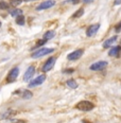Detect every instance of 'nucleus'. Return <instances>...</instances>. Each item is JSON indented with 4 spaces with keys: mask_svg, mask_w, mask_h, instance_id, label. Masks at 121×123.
Masks as SVG:
<instances>
[{
    "mask_svg": "<svg viewBox=\"0 0 121 123\" xmlns=\"http://www.w3.org/2000/svg\"><path fill=\"white\" fill-rule=\"evenodd\" d=\"M94 107H95V105L89 101H80L76 105V108L81 111H90L94 109Z\"/></svg>",
    "mask_w": 121,
    "mask_h": 123,
    "instance_id": "nucleus-1",
    "label": "nucleus"
},
{
    "mask_svg": "<svg viewBox=\"0 0 121 123\" xmlns=\"http://www.w3.org/2000/svg\"><path fill=\"white\" fill-rule=\"evenodd\" d=\"M54 49L53 48H42V49L35 51V52H33L31 56H32V58H39L42 57L44 55H47V54H50V53H52Z\"/></svg>",
    "mask_w": 121,
    "mask_h": 123,
    "instance_id": "nucleus-2",
    "label": "nucleus"
},
{
    "mask_svg": "<svg viewBox=\"0 0 121 123\" xmlns=\"http://www.w3.org/2000/svg\"><path fill=\"white\" fill-rule=\"evenodd\" d=\"M46 80V75L45 74H40V75H38L37 78H35L34 80H32L29 83V87L30 88H33V87H36L38 85H42V84L45 82Z\"/></svg>",
    "mask_w": 121,
    "mask_h": 123,
    "instance_id": "nucleus-3",
    "label": "nucleus"
},
{
    "mask_svg": "<svg viewBox=\"0 0 121 123\" xmlns=\"http://www.w3.org/2000/svg\"><path fill=\"white\" fill-rule=\"evenodd\" d=\"M106 66H107V62L106 61H99V62H96V63L92 64V65L90 66V70L99 71V70L104 69Z\"/></svg>",
    "mask_w": 121,
    "mask_h": 123,
    "instance_id": "nucleus-4",
    "label": "nucleus"
},
{
    "mask_svg": "<svg viewBox=\"0 0 121 123\" xmlns=\"http://www.w3.org/2000/svg\"><path fill=\"white\" fill-rule=\"evenodd\" d=\"M55 61H56L55 57H50V58H48L47 62H46V63L44 64V66H43V71H44V72H47V71L51 70V69L54 67Z\"/></svg>",
    "mask_w": 121,
    "mask_h": 123,
    "instance_id": "nucleus-5",
    "label": "nucleus"
},
{
    "mask_svg": "<svg viewBox=\"0 0 121 123\" xmlns=\"http://www.w3.org/2000/svg\"><path fill=\"white\" fill-rule=\"evenodd\" d=\"M83 52H84L83 49H78V50L73 51V52L69 53V54L67 55V58H68L69 61H76L83 55Z\"/></svg>",
    "mask_w": 121,
    "mask_h": 123,
    "instance_id": "nucleus-6",
    "label": "nucleus"
},
{
    "mask_svg": "<svg viewBox=\"0 0 121 123\" xmlns=\"http://www.w3.org/2000/svg\"><path fill=\"white\" fill-rule=\"evenodd\" d=\"M18 74H19V68L14 67L11 71H10L9 75H7V82H9V83H13L14 81H16Z\"/></svg>",
    "mask_w": 121,
    "mask_h": 123,
    "instance_id": "nucleus-7",
    "label": "nucleus"
},
{
    "mask_svg": "<svg viewBox=\"0 0 121 123\" xmlns=\"http://www.w3.org/2000/svg\"><path fill=\"white\" fill-rule=\"evenodd\" d=\"M55 4V1L54 0H47V1H44L42 3L39 4L36 10L37 11H43V10H47V9H50V7H52Z\"/></svg>",
    "mask_w": 121,
    "mask_h": 123,
    "instance_id": "nucleus-8",
    "label": "nucleus"
},
{
    "mask_svg": "<svg viewBox=\"0 0 121 123\" xmlns=\"http://www.w3.org/2000/svg\"><path fill=\"white\" fill-rule=\"evenodd\" d=\"M99 28H100V25L99 24H96V25H90V27H89L88 29H87V31H86V35L88 37L95 36V35L97 34V32L99 31Z\"/></svg>",
    "mask_w": 121,
    "mask_h": 123,
    "instance_id": "nucleus-9",
    "label": "nucleus"
},
{
    "mask_svg": "<svg viewBox=\"0 0 121 123\" xmlns=\"http://www.w3.org/2000/svg\"><path fill=\"white\" fill-rule=\"evenodd\" d=\"M35 70H36V69H35L34 66H30V67L27 69V71L25 72V74H24V81H25V82L29 81L30 79L32 78L33 75H34Z\"/></svg>",
    "mask_w": 121,
    "mask_h": 123,
    "instance_id": "nucleus-10",
    "label": "nucleus"
},
{
    "mask_svg": "<svg viewBox=\"0 0 121 123\" xmlns=\"http://www.w3.org/2000/svg\"><path fill=\"white\" fill-rule=\"evenodd\" d=\"M120 53H121V47H119V46H116V47L112 48V49L109 50L108 55L109 56H119Z\"/></svg>",
    "mask_w": 121,
    "mask_h": 123,
    "instance_id": "nucleus-11",
    "label": "nucleus"
},
{
    "mask_svg": "<svg viewBox=\"0 0 121 123\" xmlns=\"http://www.w3.org/2000/svg\"><path fill=\"white\" fill-rule=\"evenodd\" d=\"M117 38H118L117 36H113V37L108 38V39H106L104 43H103V48H105V49H106V48H109L110 46L117 40Z\"/></svg>",
    "mask_w": 121,
    "mask_h": 123,
    "instance_id": "nucleus-12",
    "label": "nucleus"
},
{
    "mask_svg": "<svg viewBox=\"0 0 121 123\" xmlns=\"http://www.w3.org/2000/svg\"><path fill=\"white\" fill-rule=\"evenodd\" d=\"M16 114L14 111H7L6 112H3L2 115H0V118L1 119H9V118H11L12 116H14V115Z\"/></svg>",
    "mask_w": 121,
    "mask_h": 123,
    "instance_id": "nucleus-13",
    "label": "nucleus"
},
{
    "mask_svg": "<svg viewBox=\"0 0 121 123\" xmlns=\"http://www.w3.org/2000/svg\"><path fill=\"white\" fill-rule=\"evenodd\" d=\"M10 15L13 17H18L20 15H22V10H19V9L10 10Z\"/></svg>",
    "mask_w": 121,
    "mask_h": 123,
    "instance_id": "nucleus-14",
    "label": "nucleus"
},
{
    "mask_svg": "<svg viewBox=\"0 0 121 123\" xmlns=\"http://www.w3.org/2000/svg\"><path fill=\"white\" fill-rule=\"evenodd\" d=\"M54 35H55V32H54V31H52V30L47 31V32L44 34V39L49 40V39H51V38L54 37Z\"/></svg>",
    "mask_w": 121,
    "mask_h": 123,
    "instance_id": "nucleus-15",
    "label": "nucleus"
},
{
    "mask_svg": "<svg viewBox=\"0 0 121 123\" xmlns=\"http://www.w3.org/2000/svg\"><path fill=\"white\" fill-rule=\"evenodd\" d=\"M66 84H67V86L70 87V88H72V89L78 88V83H76V82L74 81L73 79H70V80H68V81L66 82Z\"/></svg>",
    "mask_w": 121,
    "mask_h": 123,
    "instance_id": "nucleus-16",
    "label": "nucleus"
},
{
    "mask_svg": "<svg viewBox=\"0 0 121 123\" xmlns=\"http://www.w3.org/2000/svg\"><path fill=\"white\" fill-rule=\"evenodd\" d=\"M21 96H22V98L24 99H31L32 98V96H33V93L30 90H24L22 91V93H21Z\"/></svg>",
    "mask_w": 121,
    "mask_h": 123,
    "instance_id": "nucleus-17",
    "label": "nucleus"
},
{
    "mask_svg": "<svg viewBox=\"0 0 121 123\" xmlns=\"http://www.w3.org/2000/svg\"><path fill=\"white\" fill-rule=\"evenodd\" d=\"M83 14H84V9H83V7H81L79 11H76V12L72 15V17H73V18H79V17L83 16Z\"/></svg>",
    "mask_w": 121,
    "mask_h": 123,
    "instance_id": "nucleus-18",
    "label": "nucleus"
},
{
    "mask_svg": "<svg viewBox=\"0 0 121 123\" xmlns=\"http://www.w3.org/2000/svg\"><path fill=\"white\" fill-rule=\"evenodd\" d=\"M16 24L17 25H25V17L22 16V15H20V16H18V17H16Z\"/></svg>",
    "mask_w": 121,
    "mask_h": 123,
    "instance_id": "nucleus-19",
    "label": "nucleus"
},
{
    "mask_svg": "<svg viewBox=\"0 0 121 123\" xmlns=\"http://www.w3.org/2000/svg\"><path fill=\"white\" fill-rule=\"evenodd\" d=\"M10 3L13 6H18L19 4L22 3V0H10Z\"/></svg>",
    "mask_w": 121,
    "mask_h": 123,
    "instance_id": "nucleus-20",
    "label": "nucleus"
},
{
    "mask_svg": "<svg viewBox=\"0 0 121 123\" xmlns=\"http://www.w3.org/2000/svg\"><path fill=\"white\" fill-rule=\"evenodd\" d=\"M10 7V6L4 1H0V10H7Z\"/></svg>",
    "mask_w": 121,
    "mask_h": 123,
    "instance_id": "nucleus-21",
    "label": "nucleus"
},
{
    "mask_svg": "<svg viewBox=\"0 0 121 123\" xmlns=\"http://www.w3.org/2000/svg\"><path fill=\"white\" fill-rule=\"evenodd\" d=\"M46 42H47V40H46V39H44V38H43V39H39V40H38V42L36 43V45H35V47L33 48V49H35V48H37V47H40V46L45 45V43H46Z\"/></svg>",
    "mask_w": 121,
    "mask_h": 123,
    "instance_id": "nucleus-22",
    "label": "nucleus"
},
{
    "mask_svg": "<svg viewBox=\"0 0 121 123\" xmlns=\"http://www.w3.org/2000/svg\"><path fill=\"white\" fill-rule=\"evenodd\" d=\"M115 31H116V32H120V31H121V21L115 27Z\"/></svg>",
    "mask_w": 121,
    "mask_h": 123,
    "instance_id": "nucleus-23",
    "label": "nucleus"
},
{
    "mask_svg": "<svg viewBox=\"0 0 121 123\" xmlns=\"http://www.w3.org/2000/svg\"><path fill=\"white\" fill-rule=\"evenodd\" d=\"M73 69L71 68V69H66V70H64V73H72L73 72Z\"/></svg>",
    "mask_w": 121,
    "mask_h": 123,
    "instance_id": "nucleus-24",
    "label": "nucleus"
},
{
    "mask_svg": "<svg viewBox=\"0 0 121 123\" xmlns=\"http://www.w3.org/2000/svg\"><path fill=\"white\" fill-rule=\"evenodd\" d=\"M121 3V0H115V6H119Z\"/></svg>",
    "mask_w": 121,
    "mask_h": 123,
    "instance_id": "nucleus-25",
    "label": "nucleus"
},
{
    "mask_svg": "<svg viewBox=\"0 0 121 123\" xmlns=\"http://www.w3.org/2000/svg\"><path fill=\"white\" fill-rule=\"evenodd\" d=\"M70 2H72L73 4H76V3H79L80 2V0H70Z\"/></svg>",
    "mask_w": 121,
    "mask_h": 123,
    "instance_id": "nucleus-26",
    "label": "nucleus"
},
{
    "mask_svg": "<svg viewBox=\"0 0 121 123\" xmlns=\"http://www.w3.org/2000/svg\"><path fill=\"white\" fill-rule=\"evenodd\" d=\"M92 0H83V2H85V3H89V2H91Z\"/></svg>",
    "mask_w": 121,
    "mask_h": 123,
    "instance_id": "nucleus-27",
    "label": "nucleus"
},
{
    "mask_svg": "<svg viewBox=\"0 0 121 123\" xmlns=\"http://www.w3.org/2000/svg\"><path fill=\"white\" fill-rule=\"evenodd\" d=\"M82 123H91V122H88V121H85V120H84V121H83V122H82Z\"/></svg>",
    "mask_w": 121,
    "mask_h": 123,
    "instance_id": "nucleus-28",
    "label": "nucleus"
},
{
    "mask_svg": "<svg viewBox=\"0 0 121 123\" xmlns=\"http://www.w3.org/2000/svg\"><path fill=\"white\" fill-rule=\"evenodd\" d=\"M24 1H25V2H28V1H32V0H24Z\"/></svg>",
    "mask_w": 121,
    "mask_h": 123,
    "instance_id": "nucleus-29",
    "label": "nucleus"
},
{
    "mask_svg": "<svg viewBox=\"0 0 121 123\" xmlns=\"http://www.w3.org/2000/svg\"><path fill=\"white\" fill-rule=\"evenodd\" d=\"M0 28H1V21H0Z\"/></svg>",
    "mask_w": 121,
    "mask_h": 123,
    "instance_id": "nucleus-30",
    "label": "nucleus"
},
{
    "mask_svg": "<svg viewBox=\"0 0 121 123\" xmlns=\"http://www.w3.org/2000/svg\"><path fill=\"white\" fill-rule=\"evenodd\" d=\"M120 43H121V42H120Z\"/></svg>",
    "mask_w": 121,
    "mask_h": 123,
    "instance_id": "nucleus-31",
    "label": "nucleus"
}]
</instances>
